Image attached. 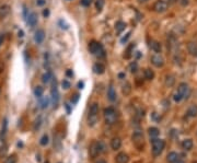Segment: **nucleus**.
I'll use <instances>...</instances> for the list:
<instances>
[{"mask_svg":"<svg viewBox=\"0 0 197 163\" xmlns=\"http://www.w3.org/2000/svg\"><path fill=\"white\" fill-rule=\"evenodd\" d=\"M129 70H130L131 73H136L137 70H138V64L136 61H132L130 65H129Z\"/></svg>","mask_w":197,"mask_h":163,"instance_id":"72a5a7b5","label":"nucleus"},{"mask_svg":"<svg viewBox=\"0 0 197 163\" xmlns=\"http://www.w3.org/2000/svg\"><path fill=\"white\" fill-rule=\"evenodd\" d=\"M43 16H45V18H47V16H49V10H48V9H45V10L43 11Z\"/></svg>","mask_w":197,"mask_h":163,"instance_id":"49530a36","label":"nucleus"},{"mask_svg":"<svg viewBox=\"0 0 197 163\" xmlns=\"http://www.w3.org/2000/svg\"><path fill=\"white\" fill-rule=\"evenodd\" d=\"M52 100H53V104L54 106H56L58 102H59V92H58V89H57V86H56V79L54 80V83H53V87H52Z\"/></svg>","mask_w":197,"mask_h":163,"instance_id":"1a4fd4ad","label":"nucleus"},{"mask_svg":"<svg viewBox=\"0 0 197 163\" xmlns=\"http://www.w3.org/2000/svg\"><path fill=\"white\" fill-rule=\"evenodd\" d=\"M166 2H168L169 5H174L175 2H177V0H168Z\"/></svg>","mask_w":197,"mask_h":163,"instance_id":"3c124183","label":"nucleus"},{"mask_svg":"<svg viewBox=\"0 0 197 163\" xmlns=\"http://www.w3.org/2000/svg\"><path fill=\"white\" fill-rule=\"evenodd\" d=\"M46 3V0H36V5H39V7H42Z\"/></svg>","mask_w":197,"mask_h":163,"instance_id":"c03bdc74","label":"nucleus"},{"mask_svg":"<svg viewBox=\"0 0 197 163\" xmlns=\"http://www.w3.org/2000/svg\"><path fill=\"white\" fill-rule=\"evenodd\" d=\"M7 130H8V120H7V118H5L2 122V125H1V129H0V139L5 138Z\"/></svg>","mask_w":197,"mask_h":163,"instance_id":"412c9836","label":"nucleus"},{"mask_svg":"<svg viewBox=\"0 0 197 163\" xmlns=\"http://www.w3.org/2000/svg\"><path fill=\"white\" fill-rule=\"evenodd\" d=\"M99 104L98 103H92L91 106H90V109H89V113L90 114H99Z\"/></svg>","mask_w":197,"mask_h":163,"instance_id":"7c9ffc66","label":"nucleus"},{"mask_svg":"<svg viewBox=\"0 0 197 163\" xmlns=\"http://www.w3.org/2000/svg\"><path fill=\"white\" fill-rule=\"evenodd\" d=\"M105 5V0H95V8L99 12H101Z\"/></svg>","mask_w":197,"mask_h":163,"instance_id":"473e14b6","label":"nucleus"},{"mask_svg":"<svg viewBox=\"0 0 197 163\" xmlns=\"http://www.w3.org/2000/svg\"><path fill=\"white\" fill-rule=\"evenodd\" d=\"M125 77H126L125 72H120V73H118V78H120V79H124Z\"/></svg>","mask_w":197,"mask_h":163,"instance_id":"8fccbe9b","label":"nucleus"},{"mask_svg":"<svg viewBox=\"0 0 197 163\" xmlns=\"http://www.w3.org/2000/svg\"><path fill=\"white\" fill-rule=\"evenodd\" d=\"M98 120H99V114H90L89 113L87 122H88V125L90 126V127H93V126L98 123Z\"/></svg>","mask_w":197,"mask_h":163,"instance_id":"4468645a","label":"nucleus"},{"mask_svg":"<svg viewBox=\"0 0 197 163\" xmlns=\"http://www.w3.org/2000/svg\"><path fill=\"white\" fill-rule=\"evenodd\" d=\"M37 21H38V18H37V14H36L35 12H32V13H30V14L26 16L27 24H29L31 27L35 26V25L37 24Z\"/></svg>","mask_w":197,"mask_h":163,"instance_id":"9d476101","label":"nucleus"},{"mask_svg":"<svg viewBox=\"0 0 197 163\" xmlns=\"http://www.w3.org/2000/svg\"><path fill=\"white\" fill-rule=\"evenodd\" d=\"M107 98L111 102H114L115 100H116V92H115V89L112 84L107 89Z\"/></svg>","mask_w":197,"mask_h":163,"instance_id":"f3484780","label":"nucleus"},{"mask_svg":"<svg viewBox=\"0 0 197 163\" xmlns=\"http://www.w3.org/2000/svg\"><path fill=\"white\" fill-rule=\"evenodd\" d=\"M80 2H81V5L83 7H90L91 3L93 2V0H80Z\"/></svg>","mask_w":197,"mask_h":163,"instance_id":"58836bf2","label":"nucleus"},{"mask_svg":"<svg viewBox=\"0 0 197 163\" xmlns=\"http://www.w3.org/2000/svg\"><path fill=\"white\" fill-rule=\"evenodd\" d=\"M66 76L67 77H73V72H72V70L68 69V70L66 71Z\"/></svg>","mask_w":197,"mask_h":163,"instance_id":"a18cd8bd","label":"nucleus"},{"mask_svg":"<svg viewBox=\"0 0 197 163\" xmlns=\"http://www.w3.org/2000/svg\"><path fill=\"white\" fill-rule=\"evenodd\" d=\"M177 92L182 95V98L187 100V98H190V95H191V88H190V86L186 82H182V83L179 84Z\"/></svg>","mask_w":197,"mask_h":163,"instance_id":"423d86ee","label":"nucleus"},{"mask_svg":"<svg viewBox=\"0 0 197 163\" xmlns=\"http://www.w3.org/2000/svg\"><path fill=\"white\" fill-rule=\"evenodd\" d=\"M92 70L95 75H103L105 72V66L103 64H101V62H96V64L93 65Z\"/></svg>","mask_w":197,"mask_h":163,"instance_id":"9b49d317","label":"nucleus"},{"mask_svg":"<svg viewBox=\"0 0 197 163\" xmlns=\"http://www.w3.org/2000/svg\"><path fill=\"white\" fill-rule=\"evenodd\" d=\"M58 24H59V26L61 27L62 30H67V29H68V24H67V23H66L64 20H59Z\"/></svg>","mask_w":197,"mask_h":163,"instance_id":"ea45409f","label":"nucleus"},{"mask_svg":"<svg viewBox=\"0 0 197 163\" xmlns=\"http://www.w3.org/2000/svg\"><path fill=\"white\" fill-rule=\"evenodd\" d=\"M88 49L89 52L93 55H101V56H104V49L102 44L96 42V41H91L89 45H88Z\"/></svg>","mask_w":197,"mask_h":163,"instance_id":"20e7f679","label":"nucleus"},{"mask_svg":"<svg viewBox=\"0 0 197 163\" xmlns=\"http://www.w3.org/2000/svg\"><path fill=\"white\" fill-rule=\"evenodd\" d=\"M39 143H41L42 146H46V145L48 143V136H47V135H44V136L41 138V141H39Z\"/></svg>","mask_w":197,"mask_h":163,"instance_id":"f704fd0d","label":"nucleus"},{"mask_svg":"<svg viewBox=\"0 0 197 163\" xmlns=\"http://www.w3.org/2000/svg\"><path fill=\"white\" fill-rule=\"evenodd\" d=\"M83 87H84V83H83V82L82 81L78 82V88H79V89H83Z\"/></svg>","mask_w":197,"mask_h":163,"instance_id":"09e8293b","label":"nucleus"},{"mask_svg":"<svg viewBox=\"0 0 197 163\" xmlns=\"http://www.w3.org/2000/svg\"><path fill=\"white\" fill-rule=\"evenodd\" d=\"M66 109H67V112H68V114L70 113V106H69V104H66Z\"/></svg>","mask_w":197,"mask_h":163,"instance_id":"603ef678","label":"nucleus"},{"mask_svg":"<svg viewBox=\"0 0 197 163\" xmlns=\"http://www.w3.org/2000/svg\"><path fill=\"white\" fill-rule=\"evenodd\" d=\"M179 159V154L176 152H170L166 157V161L169 163H174Z\"/></svg>","mask_w":197,"mask_h":163,"instance_id":"bb28decb","label":"nucleus"},{"mask_svg":"<svg viewBox=\"0 0 197 163\" xmlns=\"http://www.w3.org/2000/svg\"><path fill=\"white\" fill-rule=\"evenodd\" d=\"M95 163H106V161H105V160H99V161H96Z\"/></svg>","mask_w":197,"mask_h":163,"instance_id":"5fc2aeb1","label":"nucleus"},{"mask_svg":"<svg viewBox=\"0 0 197 163\" xmlns=\"http://www.w3.org/2000/svg\"><path fill=\"white\" fill-rule=\"evenodd\" d=\"M150 60H151V64H152L154 67H157V68H161V67H163V65H164L163 57L159 54H156V55H153V56H151Z\"/></svg>","mask_w":197,"mask_h":163,"instance_id":"6e6552de","label":"nucleus"},{"mask_svg":"<svg viewBox=\"0 0 197 163\" xmlns=\"http://www.w3.org/2000/svg\"><path fill=\"white\" fill-rule=\"evenodd\" d=\"M122 147V140H120V137H114L112 140H111V148L113 150H118Z\"/></svg>","mask_w":197,"mask_h":163,"instance_id":"2eb2a0df","label":"nucleus"},{"mask_svg":"<svg viewBox=\"0 0 197 163\" xmlns=\"http://www.w3.org/2000/svg\"><path fill=\"white\" fill-rule=\"evenodd\" d=\"M122 92L124 95H129L131 93V84L129 82L126 81L124 84H123V87H122Z\"/></svg>","mask_w":197,"mask_h":163,"instance_id":"b1692460","label":"nucleus"},{"mask_svg":"<svg viewBox=\"0 0 197 163\" xmlns=\"http://www.w3.org/2000/svg\"><path fill=\"white\" fill-rule=\"evenodd\" d=\"M187 50H188L190 55L196 56L197 57V43H195V42H190V43L187 44Z\"/></svg>","mask_w":197,"mask_h":163,"instance_id":"dca6fc26","label":"nucleus"},{"mask_svg":"<svg viewBox=\"0 0 197 163\" xmlns=\"http://www.w3.org/2000/svg\"><path fill=\"white\" fill-rule=\"evenodd\" d=\"M70 82L68 81V80H64V81L61 82V87L64 88V89H65V90H68V89H69V88H70Z\"/></svg>","mask_w":197,"mask_h":163,"instance_id":"4c0bfd02","label":"nucleus"},{"mask_svg":"<svg viewBox=\"0 0 197 163\" xmlns=\"http://www.w3.org/2000/svg\"><path fill=\"white\" fill-rule=\"evenodd\" d=\"M115 161H116V163H128L129 162V157H128V154H127V153L120 152L116 156Z\"/></svg>","mask_w":197,"mask_h":163,"instance_id":"ddd939ff","label":"nucleus"},{"mask_svg":"<svg viewBox=\"0 0 197 163\" xmlns=\"http://www.w3.org/2000/svg\"><path fill=\"white\" fill-rule=\"evenodd\" d=\"M130 34H131V32L127 33V34H126V36H124V37L120 39V43H125V42H127V39L130 37Z\"/></svg>","mask_w":197,"mask_h":163,"instance_id":"a19ab883","label":"nucleus"},{"mask_svg":"<svg viewBox=\"0 0 197 163\" xmlns=\"http://www.w3.org/2000/svg\"><path fill=\"white\" fill-rule=\"evenodd\" d=\"M19 36H20V37L23 36V31H20V32H19Z\"/></svg>","mask_w":197,"mask_h":163,"instance_id":"6e6d98bb","label":"nucleus"},{"mask_svg":"<svg viewBox=\"0 0 197 163\" xmlns=\"http://www.w3.org/2000/svg\"><path fill=\"white\" fill-rule=\"evenodd\" d=\"M193 146H194V143H193V140L192 139H185L184 141L182 142V148L185 150V151H190L193 149Z\"/></svg>","mask_w":197,"mask_h":163,"instance_id":"4be33fe9","label":"nucleus"},{"mask_svg":"<svg viewBox=\"0 0 197 163\" xmlns=\"http://www.w3.org/2000/svg\"><path fill=\"white\" fill-rule=\"evenodd\" d=\"M104 152H106V150H105V146L103 142L93 141L89 147V154H90L91 159H95L98 156Z\"/></svg>","mask_w":197,"mask_h":163,"instance_id":"f257e3e1","label":"nucleus"},{"mask_svg":"<svg viewBox=\"0 0 197 163\" xmlns=\"http://www.w3.org/2000/svg\"><path fill=\"white\" fill-rule=\"evenodd\" d=\"M175 83V78L172 75H168V76L165 77V80H164V84H165V87L168 88H171L173 87Z\"/></svg>","mask_w":197,"mask_h":163,"instance_id":"5701e85b","label":"nucleus"},{"mask_svg":"<svg viewBox=\"0 0 197 163\" xmlns=\"http://www.w3.org/2000/svg\"><path fill=\"white\" fill-rule=\"evenodd\" d=\"M3 41H5V35L3 34H0V46L3 44Z\"/></svg>","mask_w":197,"mask_h":163,"instance_id":"de8ad7c7","label":"nucleus"},{"mask_svg":"<svg viewBox=\"0 0 197 163\" xmlns=\"http://www.w3.org/2000/svg\"><path fill=\"white\" fill-rule=\"evenodd\" d=\"M152 154L153 157H159L164 149L165 142L162 139H158V138H153L152 139Z\"/></svg>","mask_w":197,"mask_h":163,"instance_id":"7ed1b4c3","label":"nucleus"},{"mask_svg":"<svg viewBox=\"0 0 197 163\" xmlns=\"http://www.w3.org/2000/svg\"><path fill=\"white\" fill-rule=\"evenodd\" d=\"M126 29V23L123 21H117L115 23V30H116V32L118 33H122L124 30Z\"/></svg>","mask_w":197,"mask_h":163,"instance_id":"393cba45","label":"nucleus"},{"mask_svg":"<svg viewBox=\"0 0 197 163\" xmlns=\"http://www.w3.org/2000/svg\"><path fill=\"white\" fill-rule=\"evenodd\" d=\"M150 47H151V49H152L154 53H161V50H162V45H161V43H159V42H157V41H152L151 42V44H150Z\"/></svg>","mask_w":197,"mask_h":163,"instance_id":"aec40b11","label":"nucleus"},{"mask_svg":"<svg viewBox=\"0 0 197 163\" xmlns=\"http://www.w3.org/2000/svg\"><path fill=\"white\" fill-rule=\"evenodd\" d=\"M186 115L188 116V117H196L197 116V105L196 104H193L191 105L188 109H187V112H186Z\"/></svg>","mask_w":197,"mask_h":163,"instance_id":"6ab92c4d","label":"nucleus"},{"mask_svg":"<svg viewBox=\"0 0 197 163\" xmlns=\"http://www.w3.org/2000/svg\"><path fill=\"white\" fill-rule=\"evenodd\" d=\"M104 120L107 125H113L117 120V112L114 107H106L104 109Z\"/></svg>","mask_w":197,"mask_h":163,"instance_id":"f03ea898","label":"nucleus"},{"mask_svg":"<svg viewBox=\"0 0 197 163\" xmlns=\"http://www.w3.org/2000/svg\"><path fill=\"white\" fill-rule=\"evenodd\" d=\"M9 13H10V7L8 5L0 7V19H5Z\"/></svg>","mask_w":197,"mask_h":163,"instance_id":"a211bd4d","label":"nucleus"},{"mask_svg":"<svg viewBox=\"0 0 197 163\" xmlns=\"http://www.w3.org/2000/svg\"><path fill=\"white\" fill-rule=\"evenodd\" d=\"M148 132H149V136L151 137V138H157L159 136V134H160V131H159L158 128H156V127H150L149 129H148Z\"/></svg>","mask_w":197,"mask_h":163,"instance_id":"c85d7f7f","label":"nucleus"},{"mask_svg":"<svg viewBox=\"0 0 197 163\" xmlns=\"http://www.w3.org/2000/svg\"><path fill=\"white\" fill-rule=\"evenodd\" d=\"M173 100H174L175 102H180L181 100H183V98H182V95H181L180 93L176 91V92L174 93V95H173Z\"/></svg>","mask_w":197,"mask_h":163,"instance_id":"e433bc0d","label":"nucleus"},{"mask_svg":"<svg viewBox=\"0 0 197 163\" xmlns=\"http://www.w3.org/2000/svg\"><path fill=\"white\" fill-rule=\"evenodd\" d=\"M43 93H44V89L41 87V86L35 87V89H34V95H35L36 98H42Z\"/></svg>","mask_w":197,"mask_h":163,"instance_id":"2f4dec72","label":"nucleus"},{"mask_svg":"<svg viewBox=\"0 0 197 163\" xmlns=\"http://www.w3.org/2000/svg\"><path fill=\"white\" fill-rule=\"evenodd\" d=\"M174 163H185V162H184V161H183L182 159H180V158H179V159H177V160H176V161H175Z\"/></svg>","mask_w":197,"mask_h":163,"instance_id":"864d4df0","label":"nucleus"},{"mask_svg":"<svg viewBox=\"0 0 197 163\" xmlns=\"http://www.w3.org/2000/svg\"><path fill=\"white\" fill-rule=\"evenodd\" d=\"M138 1H139V2H140V3H141V2H147L148 0H138Z\"/></svg>","mask_w":197,"mask_h":163,"instance_id":"4d7b16f0","label":"nucleus"},{"mask_svg":"<svg viewBox=\"0 0 197 163\" xmlns=\"http://www.w3.org/2000/svg\"><path fill=\"white\" fill-rule=\"evenodd\" d=\"M5 163H16V156H10L5 159Z\"/></svg>","mask_w":197,"mask_h":163,"instance_id":"c9c22d12","label":"nucleus"},{"mask_svg":"<svg viewBox=\"0 0 197 163\" xmlns=\"http://www.w3.org/2000/svg\"><path fill=\"white\" fill-rule=\"evenodd\" d=\"M180 3L183 7H186V5H188V3H190V0H180Z\"/></svg>","mask_w":197,"mask_h":163,"instance_id":"37998d69","label":"nucleus"},{"mask_svg":"<svg viewBox=\"0 0 197 163\" xmlns=\"http://www.w3.org/2000/svg\"><path fill=\"white\" fill-rule=\"evenodd\" d=\"M131 140H132V143L135 145V147L138 150H142V148L145 146V139H143L142 132H140V131L134 132V135L131 137Z\"/></svg>","mask_w":197,"mask_h":163,"instance_id":"39448f33","label":"nucleus"},{"mask_svg":"<svg viewBox=\"0 0 197 163\" xmlns=\"http://www.w3.org/2000/svg\"><path fill=\"white\" fill-rule=\"evenodd\" d=\"M53 79H54V78H53V75H52V72H49V71L45 72L43 76H42V81H43L44 83H49Z\"/></svg>","mask_w":197,"mask_h":163,"instance_id":"a878e982","label":"nucleus"},{"mask_svg":"<svg viewBox=\"0 0 197 163\" xmlns=\"http://www.w3.org/2000/svg\"><path fill=\"white\" fill-rule=\"evenodd\" d=\"M168 7H169V3L166 1H164V0H158V1L154 2L152 9L157 13H163V12H165V11L168 10Z\"/></svg>","mask_w":197,"mask_h":163,"instance_id":"0eeeda50","label":"nucleus"},{"mask_svg":"<svg viewBox=\"0 0 197 163\" xmlns=\"http://www.w3.org/2000/svg\"><path fill=\"white\" fill-rule=\"evenodd\" d=\"M79 98H80V95H79V94H75V95H73V98H71V103H72V104H76L77 102H78Z\"/></svg>","mask_w":197,"mask_h":163,"instance_id":"79ce46f5","label":"nucleus"},{"mask_svg":"<svg viewBox=\"0 0 197 163\" xmlns=\"http://www.w3.org/2000/svg\"><path fill=\"white\" fill-rule=\"evenodd\" d=\"M48 104H49V98L48 96H44V98H41V101H39V105H41V107H42V109H47V107H48Z\"/></svg>","mask_w":197,"mask_h":163,"instance_id":"c756f323","label":"nucleus"},{"mask_svg":"<svg viewBox=\"0 0 197 163\" xmlns=\"http://www.w3.org/2000/svg\"><path fill=\"white\" fill-rule=\"evenodd\" d=\"M44 38H45V32H44V30H37L35 34H34V41L36 42L37 44H42L44 41Z\"/></svg>","mask_w":197,"mask_h":163,"instance_id":"f8f14e48","label":"nucleus"},{"mask_svg":"<svg viewBox=\"0 0 197 163\" xmlns=\"http://www.w3.org/2000/svg\"><path fill=\"white\" fill-rule=\"evenodd\" d=\"M195 163H197V162H195Z\"/></svg>","mask_w":197,"mask_h":163,"instance_id":"13d9d810","label":"nucleus"},{"mask_svg":"<svg viewBox=\"0 0 197 163\" xmlns=\"http://www.w3.org/2000/svg\"><path fill=\"white\" fill-rule=\"evenodd\" d=\"M143 75H145V78H146L147 80H153V78H154V72H153V70H151L150 68L145 69Z\"/></svg>","mask_w":197,"mask_h":163,"instance_id":"cd10ccee","label":"nucleus"}]
</instances>
